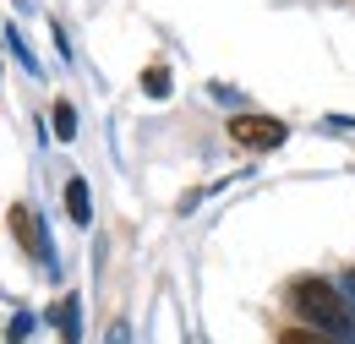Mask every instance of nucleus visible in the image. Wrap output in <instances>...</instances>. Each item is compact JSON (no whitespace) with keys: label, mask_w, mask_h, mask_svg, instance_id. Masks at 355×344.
Wrapping results in <instances>:
<instances>
[{"label":"nucleus","mask_w":355,"mask_h":344,"mask_svg":"<svg viewBox=\"0 0 355 344\" xmlns=\"http://www.w3.org/2000/svg\"><path fill=\"white\" fill-rule=\"evenodd\" d=\"M49 121H55V137H60V142H71V137H77V110H71L66 98L55 104V115H49Z\"/></svg>","instance_id":"obj_6"},{"label":"nucleus","mask_w":355,"mask_h":344,"mask_svg":"<svg viewBox=\"0 0 355 344\" xmlns=\"http://www.w3.org/2000/svg\"><path fill=\"white\" fill-rule=\"evenodd\" d=\"M142 93H148V98H164V93H170V71H164V66H148V71H142Z\"/></svg>","instance_id":"obj_7"},{"label":"nucleus","mask_w":355,"mask_h":344,"mask_svg":"<svg viewBox=\"0 0 355 344\" xmlns=\"http://www.w3.org/2000/svg\"><path fill=\"white\" fill-rule=\"evenodd\" d=\"M290 306H295V317L306 328H317V334H328L339 344H355V301H345L339 284H328V279H295L290 284Z\"/></svg>","instance_id":"obj_1"},{"label":"nucleus","mask_w":355,"mask_h":344,"mask_svg":"<svg viewBox=\"0 0 355 344\" xmlns=\"http://www.w3.org/2000/svg\"><path fill=\"white\" fill-rule=\"evenodd\" d=\"M279 344H339V339H328V334H317V328H284Z\"/></svg>","instance_id":"obj_8"},{"label":"nucleus","mask_w":355,"mask_h":344,"mask_svg":"<svg viewBox=\"0 0 355 344\" xmlns=\"http://www.w3.org/2000/svg\"><path fill=\"white\" fill-rule=\"evenodd\" d=\"M345 295H350V301H355V268H350V273H345Z\"/></svg>","instance_id":"obj_10"},{"label":"nucleus","mask_w":355,"mask_h":344,"mask_svg":"<svg viewBox=\"0 0 355 344\" xmlns=\"http://www.w3.org/2000/svg\"><path fill=\"white\" fill-rule=\"evenodd\" d=\"M66 214H71V224H93L88 180H66Z\"/></svg>","instance_id":"obj_4"},{"label":"nucleus","mask_w":355,"mask_h":344,"mask_svg":"<svg viewBox=\"0 0 355 344\" xmlns=\"http://www.w3.org/2000/svg\"><path fill=\"white\" fill-rule=\"evenodd\" d=\"M55 317H60V344H77V339H83V311H77V295H66Z\"/></svg>","instance_id":"obj_5"},{"label":"nucleus","mask_w":355,"mask_h":344,"mask_svg":"<svg viewBox=\"0 0 355 344\" xmlns=\"http://www.w3.org/2000/svg\"><path fill=\"white\" fill-rule=\"evenodd\" d=\"M11 235L33 252V257L49 268V241H44V224H39V214L28 208V203H11Z\"/></svg>","instance_id":"obj_3"},{"label":"nucleus","mask_w":355,"mask_h":344,"mask_svg":"<svg viewBox=\"0 0 355 344\" xmlns=\"http://www.w3.org/2000/svg\"><path fill=\"white\" fill-rule=\"evenodd\" d=\"M230 137H235V148L273 153V148L290 137V126H284V121H273V115H235V121H230Z\"/></svg>","instance_id":"obj_2"},{"label":"nucleus","mask_w":355,"mask_h":344,"mask_svg":"<svg viewBox=\"0 0 355 344\" xmlns=\"http://www.w3.org/2000/svg\"><path fill=\"white\" fill-rule=\"evenodd\" d=\"M28 328H33V317H17V322L6 328V339H11V344H28Z\"/></svg>","instance_id":"obj_9"}]
</instances>
